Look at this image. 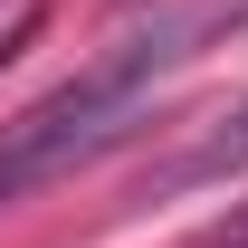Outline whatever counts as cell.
<instances>
[{
  "instance_id": "1",
  "label": "cell",
  "mask_w": 248,
  "mask_h": 248,
  "mask_svg": "<svg viewBox=\"0 0 248 248\" xmlns=\"http://www.w3.org/2000/svg\"><path fill=\"white\" fill-rule=\"evenodd\" d=\"M191 48V29L182 19H162L153 38H115L105 58L77 77V86H58L38 115H19V134H10V153H0V182L19 191V182H38V172H58V162H77L86 143H105L124 115H134V95L153 86L162 67Z\"/></svg>"
},
{
  "instance_id": "2",
  "label": "cell",
  "mask_w": 248,
  "mask_h": 248,
  "mask_svg": "<svg viewBox=\"0 0 248 248\" xmlns=\"http://www.w3.org/2000/svg\"><path fill=\"white\" fill-rule=\"evenodd\" d=\"M219 172H248V105L219 124V134H210V143L182 162V172H172V191H182V182H219Z\"/></svg>"
},
{
  "instance_id": "3",
  "label": "cell",
  "mask_w": 248,
  "mask_h": 248,
  "mask_svg": "<svg viewBox=\"0 0 248 248\" xmlns=\"http://www.w3.org/2000/svg\"><path fill=\"white\" fill-rule=\"evenodd\" d=\"M229 248H248V219H239V229H229Z\"/></svg>"
}]
</instances>
